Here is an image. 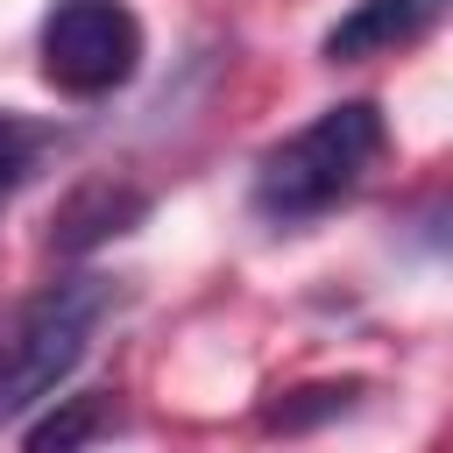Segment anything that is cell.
Segmentation results:
<instances>
[{
  "instance_id": "cell-5",
  "label": "cell",
  "mask_w": 453,
  "mask_h": 453,
  "mask_svg": "<svg viewBox=\"0 0 453 453\" xmlns=\"http://www.w3.org/2000/svg\"><path fill=\"white\" fill-rule=\"evenodd\" d=\"M134 212H142V191L92 184V191H78V198L64 205V219H57V248H92V241H106V234H127Z\"/></svg>"
},
{
  "instance_id": "cell-2",
  "label": "cell",
  "mask_w": 453,
  "mask_h": 453,
  "mask_svg": "<svg viewBox=\"0 0 453 453\" xmlns=\"http://www.w3.org/2000/svg\"><path fill=\"white\" fill-rule=\"evenodd\" d=\"M106 304H113V290L99 276H64V283H42L35 297H21L0 319V425L35 411L85 361Z\"/></svg>"
},
{
  "instance_id": "cell-4",
  "label": "cell",
  "mask_w": 453,
  "mask_h": 453,
  "mask_svg": "<svg viewBox=\"0 0 453 453\" xmlns=\"http://www.w3.org/2000/svg\"><path fill=\"white\" fill-rule=\"evenodd\" d=\"M446 14V0H354L333 28H326V57L333 64H361L382 50H403L418 35H432Z\"/></svg>"
},
{
  "instance_id": "cell-1",
  "label": "cell",
  "mask_w": 453,
  "mask_h": 453,
  "mask_svg": "<svg viewBox=\"0 0 453 453\" xmlns=\"http://www.w3.org/2000/svg\"><path fill=\"white\" fill-rule=\"evenodd\" d=\"M389 127L375 99H340L319 120H304L297 134H283L262 163H255V212L276 226L319 219L326 205H340L382 156Z\"/></svg>"
},
{
  "instance_id": "cell-6",
  "label": "cell",
  "mask_w": 453,
  "mask_h": 453,
  "mask_svg": "<svg viewBox=\"0 0 453 453\" xmlns=\"http://www.w3.org/2000/svg\"><path fill=\"white\" fill-rule=\"evenodd\" d=\"M57 142H64V127H57V120L21 113V106H0V198H7V191H21V184L35 177V163H42Z\"/></svg>"
},
{
  "instance_id": "cell-3",
  "label": "cell",
  "mask_w": 453,
  "mask_h": 453,
  "mask_svg": "<svg viewBox=\"0 0 453 453\" xmlns=\"http://www.w3.org/2000/svg\"><path fill=\"white\" fill-rule=\"evenodd\" d=\"M42 78L71 99H106L142 71V21L127 0H50L42 28Z\"/></svg>"
},
{
  "instance_id": "cell-7",
  "label": "cell",
  "mask_w": 453,
  "mask_h": 453,
  "mask_svg": "<svg viewBox=\"0 0 453 453\" xmlns=\"http://www.w3.org/2000/svg\"><path fill=\"white\" fill-rule=\"evenodd\" d=\"M106 396H64L35 432H28V453H85L99 432H106Z\"/></svg>"
}]
</instances>
